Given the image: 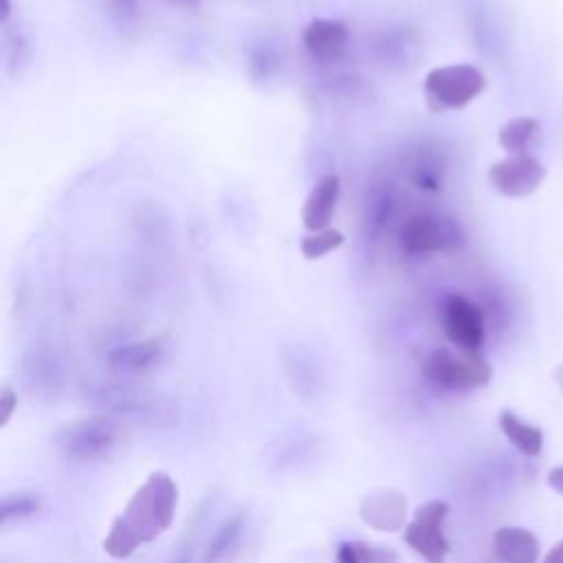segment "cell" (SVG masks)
<instances>
[{
    "label": "cell",
    "instance_id": "cell-1",
    "mask_svg": "<svg viewBox=\"0 0 563 563\" xmlns=\"http://www.w3.org/2000/svg\"><path fill=\"white\" fill-rule=\"evenodd\" d=\"M178 484L165 471H154L132 493L125 508L112 519L101 548L112 559H128L139 548L156 541L174 523Z\"/></svg>",
    "mask_w": 563,
    "mask_h": 563
},
{
    "label": "cell",
    "instance_id": "cell-2",
    "mask_svg": "<svg viewBox=\"0 0 563 563\" xmlns=\"http://www.w3.org/2000/svg\"><path fill=\"white\" fill-rule=\"evenodd\" d=\"M51 442L70 462H103L123 446L125 429L114 416L97 413L59 424Z\"/></svg>",
    "mask_w": 563,
    "mask_h": 563
},
{
    "label": "cell",
    "instance_id": "cell-3",
    "mask_svg": "<svg viewBox=\"0 0 563 563\" xmlns=\"http://www.w3.org/2000/svg\"><path fill=\"white\" fill-rule=\"evenodd\" d=\"M97 402L117 420H130L152 429L174 427L180 420V405L176 398L139 385H106L99 389Z\"/></svg>",
    "mask_w": 563,
    "mask_h": 563
},
{
    "label": "cell",
    "instance_id": "cell-4",
    "mask_svg": "<svg viewBox=\"0 0 563 563\" xmlns=\"http://www.w3.org/2000/svg\"><path fill=\"white\" fill-rule=\"evenodd\" d=\"M486 90V75L473 64H444L424 75L422 95L429 112L462 110Z\"/></svg>",
    "mask_w": 563,
    "mask_h": 563
},
{
    "label": "cell",
    "instance_id": "cell-5",
    "mask_svg": "<svg viewBox=\"0 0 563 563\" xmlns=\"http://www.w3.org/2000/svg\"><path fill=\"white\" fill-rule=\"evenodd\" d=\"M422 374L429 383L442 389L471 391L490 383L493 367L475 350L435 347L424 356Z\"/></svg>",
    "mask_w": 563,
    "mask_h": 563
},
{
    "label": "cell",
    "instance_id": "cell-6",
    "mask_svg": "<svg viewBox=\"0 0 563 563\" xmlns=\"http://www.w3.org/2000/svg\"><path fill=\"white\" fill-rule=\"evenodd\" d=\"M466 242L462 224L444 213H418L411 216L398 235L400 251L411 257H424L435 253H451Z\"/></svg>",
    "mask_w": 563,
    "mask_h": 563
},
{
    "label": "cell",
    "instance_id": "cell-7",
    "mask_svg": "<svg viewBox=\"0 0 563 563\" xmlns=\"http://www.w3.org/2000/svg\"><path fill=\"white\" fill-rule=\"evenodd\" d=\"M449 515V504L442 499H431L422 504L411 521H407L402 541L420 554L427 563H444L449 554V539L444 534V521Z\"/></svg>",
    "mask_w": 563,
    "mask_h": 563
},
{
    "label": "cell",
    "instance_id": "cell-8",
    "mask_svg": "<svg viewBox=\"0 0 563 563\" xmlns=\"http://www.w3.org/2000/svg\"><path fill=\"white\" fill-rule=\"evenodd\" d=\"M545 178V167L532 154H508L501 161H495L486 180L504 198H528L534 194Z\"/></svg>",
    "mask_w": 563,
    "mask_h": 563
},
{
    "label": "cell",
    "instance_id": "cell-9",
    "mask_svg": "<svg viewBox=\"0 0 563 563\" xmlns=\"http://www.w3.org/2000/svg\"><path fill=\"white\" fill-rule=\"evenodd\" d=\"M442 330L453 345L479 352L486 341L484 310L468 297L453 292L442 303Z\"/></svg>",
    "mask_w": 563,
    "mask_h": 563
},
{
    "label": "cell",
    "instance_id": "cell-10",
    "mask_svg": "<svg viewBox=\"0 0 563 563\" xmlns=\"http://www.w3.org/2000/svg\"><path fill=\"white\" fill-rule=\"evenodd\" d=\"M301 42L312 59L330 64L341 59L347 51L350 31L347 24L336 18H314L306 24Z\"/></svg>",
    "mask_w": 563,
    "mask_h": 563
},
{
    "label": "cell",
    "instance_id": "cell-11",
    "mask_svg": "<svg viewBox=\"0 0 563 563\" xmlns=\"http://www.w3.org/2000/svg\"><path fill=\"white\" fill-rule=\"evenodd\" d=\"M167 354V345L163 336H152L143 341H132L117 345L108 352V367L114 374L121 376H139L145 372H152L154 367L161 365V361Z\"/></svg>",
    "mask_w": 563,
    "mask_h": 563
},
{
    "label": "cell",
    "instance_id": "cell-12",
    "mask_svg": "<svg viewBox=\"0 0 563 563\" xmlns=\"http://www.w3.org/2000/svg\"><path fill=\"white\" fill-rule=\"evenodd\" d=\"M361 519L380 532H396L407 526V497L396 488L367 493L358 506Z\"/></svg>",
    "mask_w": 563,
    "mask_h": 563
},
{
    "label": "cell",
    "instance_id": "cell-13",
    "mask_svg": "<svg viewBox=\"0 0 563 563\" xmlns=\"http://www.w3.org/2000/svg\"><path fill=\"white\" fill-rule=\"evenodd\" d=\"M341 194V178L323 174L308 191L301 207V224L306 231H323L330 227Z\"/></svg>",
    "mask_w": 563,
    "mask_h": 563
},
{
    "label": "cell",
    "instance_id": "cell-14",
    "mask_svg": "<svg viewBox=\"0 0 563 563\" xmlns=\"http://www.w3.org/2000/svg\"><path fill=\"white\" fill-rule=\"evenodd\" d=\"M493 548L501 563H537L541 554L537 534L517 526L499 528L493 534Z\"/></svg>",
    "mask_w": 563,
    "mask_h": 563
},
{
    "label": "cell",
    "instance_id": "cell-15",
    "mask_svg": "<svg viewBox=\"0 0 563 563\" xmlns=\"http://www.w3.org/2000/svg\"><path fill=\"white\" fill-rule=\"evenodd\" d=\"M497 141L508 154H532L543 141L541 121L534 117H515L499 128Z\"/></svg>",
    "mask_w": 563,
    "mask_h": 563
},
{
    "label": "cell",
    "instance_id": "cell-16",
    "mask_svg": "<svg viewBox=\"0 0 563 563\" xmlns=\"http://www.w3.org/2000/svg\"><path fill=\"white\" fill-rule=\"evenodd\" d=\"M244 515L233 512L227 519H222L218 523V528L213 530L211 539L205 545L202 552V563H227L231 561V556L235 554L242 537H244Z\"/></svg>",
    "mask_w": 563,
    "mask_h": 563
},
{
    "label": "cell",
    "instance_id": "cell-17",
    "mask_svg": "<svg viewBox=\"0 0 563 563\" xmlns=\"http://www.w3.org/2000/svg\"><path fill=\"white\" fill-rule=\"evenodd\" d=\"M499 429L506 440L526 457H537L543 449V431L526 420H521L515 411L504 409L499 413Z\"/></svg>",
    "mask_w": 563,
    "mask_h": 563
},
{
    "label": "cell",
    "instance_id": "cell-18",
    "mask_svg": "<svg viewBox=\"0 0 563 563\" xmlns=\"http://www.w3.org/2000/svg\"><path fill=\"white\" fill-rule=\"evenodd\" d=\"M42 510V497L33 490H11L0 499V523H22Z\"/></svg>",
    "mask_w": 563,
    "mask_h": 563
},
{
    "label": "cell",
    "instance_id": "cell-19",
    "mask_svg": "<svg viewBox=\"0 0 563 563\" xmlns=\"http://www.w3.org/2000/svg\"><path fill=\"white\" fill-rule=\"evenodd\" d=\"M286 372H288V378H290L295 391L301 398H310V394H314L321 385V374H319L317 363L299 350L286 358Z\"/></svg>",
    "mask_w": 563,
    "mask_h": 563
},
{
    "label": "cell",
    "instance_id": "cell-20",
    "mask_svg": "<svg viewBox=\"0 0 563 563\" xmlns=\"http://www.w3.org/2000/svg\"><path fill=\"white\" fill-rule=\"evenodd\" d=\"M345 242V235L343 231L334 229V227H328L323 231H310L306 235H301L299 240V251L306 260L314 262V260H321L325 255H330L332 251L341 249Z\"/></svg>",
    "mask_w": 563,
    "mask_h": 563
},
{
    "label": "cell",
    "instance_id": "cell-21",
    "mask_svg": "<svg viewBox=\"0 0 563 563\" xmlns=\"http://www.w3.org/2000/svg\"><path fill=\"white\" fill-rule=\"evenodd\" d=\"M361 563H398V554L389 548H380L376 543H363L356 541Z\"/></svg>",
    "mask_w": 563,
    "mask_h": 563
},
{
    "label": "cell",
    "instance_id": "cell-22",
    "mask_svg": "<svg viewBox=\"0 0 563 563\" xmlns=\"http://www.w3.org/2000/svg\"><path fill=\"white\" fill-rule=\"evenodd\" d=\"M15 409H18V396H15L13 387L4 383L2 385V394H0V422L7 424Z\"/></svg>",
    "mask_w": 563,
    "mask_h": 563
},
{
    "label": "cell",
    "instance_id": "cell-23",
    "mask_svg": "<svg viewBox=\"0 0 563 563\" xmlns=\"http://www.w3.org/2000/svg\"><path fill=\"white\" fill-rule=\"evenodd\" d=\"M196 537L194 534H189V537H185L180 543H178V548L174 550V554H172V559H169V563H194V554H196Z\"/></svg>",
    "mask_w": 563,
    "mask_h": 563
},
{
    "label": "cell",
    "instance_id": "cell-24",
    "mask_svg": "<svg viewBox=\"0 0 563 563\" xmlns=\"http://www.w3.org/2000/svg\"><path fill=\"white\" fill-rule=\"evenodd\" d=\"M334 563H361L356 541H343V543H339V545H336V554H334Z\"/></svg>",
    "mask_w": 563,
    "mask_h": 563
},
{
    "label": "cell",
    "instance_id": "cell-25",
    "mask_svg": "<svg viewBox=\"0 0 563 563\" xmlns=\"http://www.w3.org/2000/svg\"><path fill=\"white\" fill-rule=\"evenodd\" d=\"M548 486H550L556 495L563 497V466L550 468V473H548Z\"/></svg>",
    "mask_w": 563,
    "mask_h": 563
},
{
    "label": "cell",
    "instance_id": "cell-26",
    "mask_svg": "<svg viewBox=\"0 0 563 563\" xmlns=\"http://www.w3.org/2000/svg\"><path fill=\"white\" fill-rule=\"evenodd\" d=\"M112 9L123 18H130L136 13V0H112Z\"/></svg>",
    "mask_w": 563,
    "mask_h": 563
},
{
    "label": "cell",
    "instance_id": "cell-27",
    "mask_svg": "<svg viewBox=\"0 0 563 563\" xmlns=\"http://www.w3.org/2000/svg\"><path fill=\"white\" fill-rule=\"evenodd\" d=\"M543 563H563V539L550 548V552L543 556Z\"/></svg>",
    "mask_w": 563,
    "mask_h": 563
},
{
    "label": "cell",
    "instance_id": "cell-28",
    "mask_svg": "<svg viewBox=\"0 0 563 563\" xmlns=\"http://www.w3.org/2000/svg\"><path fill=\"white\" fill-rule=\"evenodd\" d=\"M11 15V0H0V22L7 24Z\"/></svg>",
    "mask_w": 563,
    "mask_h": 563
},
{
    "label": "cell",
    "instance_id": "cell-29",
    "mask_svg": "<svg viewBox=\"0 0 563 563\" xmlns=\"http://www.w3.org/2000/svg\"><path fill=\"white\" fill-rule=\"evenodd\" d=\"M554 380H556V383H559V387L563 389V365L554 369Z\"/></svg>",
    "mask_w": 563,
    "mask_h": 563
}]
</instances>
